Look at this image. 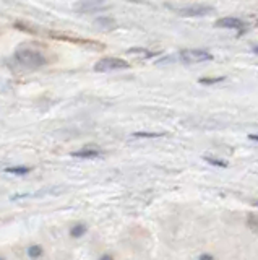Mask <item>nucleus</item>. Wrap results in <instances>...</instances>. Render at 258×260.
I'll list each match as a JSON object with an SVG mask.
<instances>
[{"label":"nucleus","instance_id":"f257e3e1","mask_svg":"<svg viewBox=\"0 0 258 260\" xmlns=\"http://www.w3.org/2000/svg\"><path fill=\"white\" fill-rule=\"evenodd\" d=\"M15 60L25 69H39L47 63L44 54L31 46H20L15 51Z\"/></svg>","mask_w":258,"mask_h":260},{"label":"nucleus","instance_id":"f03ea898","mask_svg":"<svg viewBox=\"0 0 258 260\" xmlns=\"http://www.w3.org/2000/svg\"><path fill=\"white\" fill-rule=\"evenodd\" d=\"M130 67V63L119 57H104L94 63V72H116V70H125Z\"/></svg>","mask_w":258,"mask_h":260},{"label":"nucleus","instance_id":"7ed1b4c3","mask_svg":"<svg viewBox=\"0 0 258 260\" xmlns=\"http://www.w3.org/2000/svg\"><path fill=\"white\" fill-rule=\"evenodd\" d=\"M179 60L182 63H200L213 60V55L208 51H201V49H183L179 52Z\"/></svg>","mask_w":258,"mask_h":260},{"label":"nucleus","instance_id":"20e7f679","mask_svg":"<svg viewBox=\"0 0 258 260\" xmlns=\"http://www.w3.org/2000/svg\"><path fill=\"white\" fill-rule=\"evenodd\" d=\"M177 15L185 16V18H200V16H206L209 13L214 12V7L211 5H203V4H197V5H189V7H182V8H175Z\"/></svg>","mask_w":258,"mask_h":260},{"label":"nucleus","instance_id":"39448f33","mask_svg":"<svg viewBox=\"0 0 258 260\" xmlns=\"http://www.w3.org/2000/svg\"><path fill=\"white\" fill-rule=\"evenodd\" d=\"M214 26L216 28H221V29H237L239 35H240V32L244 31V28L247 26V24H245L244 20L236 18V16H224V18L217 20L214 23Z\"/></svg>","mask_w":258,"mask_h":260},{"label":"nucleus","instance_id":"423d86ee","mask_svg":"<svg viewBox=\"0 0 258 260\" xmlns=\"http://www.w3.org/2000/svg\"><path fill=\"white\" fill-rule=\"evenodd\" d=\"M99 154H101L99 150L83 148V150H80V151H73V153H71V156H75V158H96V156H99Z\"/></svg>","mask_w":258,"mask_h":260},{"label":"nucleus","instance_id":"0eeeda50","mask_svg":"<svg viewBox=\"0 0 258 260\" xmlns=\"http://www.w3.org/2000/svg\"><path fill=\"white\" fill-rule=\"evenodd\" d=\"M224 80H226V77H201V78L198 80V83H200V85H206V86H209V85L221 83V81H224Z\"/></svg>","mask_w":258,"mask_h":260},{"label":"nucleus","instance_id":"6e6552de","mask_svg":"<svg viewBox=\"0 0 258 260\" xmlns=\"http://www.w3.org/2000/svg\"><path fill=\"white\" fill-rule=\"evenodd\" d=\"M5 171H7V173H10V174L25 176V174L29 173V168H26V166H13V168H7Z\"/></svg>","mask_w":258,"mask_h":260},{"label":"nucleus","instance_id":"1a4fd4ad","mask_svg":"<svg viewBox=\"0 0 258 260\" xmlns=\"http://www.w3.org/2000/svg\"><path fill=\"white\" fill-rule=\"evenodd\" d=\"M85 233H86V226L82 224V223L75 224L73 228H71V231H70V234L73 236V238H82Z\"/></svg>","mask_w":258,"mask_h":260},{"label":"nucleus","instance_id":"9d476101","mask_svg":"<svg viewBox=\"0 0 258 260\" xmlns=\"http://www.w3.org/2000/svg\"><path fill=\"white\" fill-rule=\"evenodd\" d=\"M247 223H248V228L252 231H255L258 234V215L255 213H250L248 218H247Z\"/></svg>","mask_w":258,"mask_h":260},{"label":"nucleus","instance_id":"9b49d317","mask_svg":"<svg viewBox=\"0 0 258 260\" xmlns=\"http://www.w3.org/2000/svg\"><path fill=\"white\" fill-rule=\"evenodd\" d=\"M205 161L209 162L211 166H216V168H228V162L217 159V158H213V156H205Z\"/></svg>","mask_w":258,"mask_h":260},{"label":"nucleus","instance_id":"f8f14e48","mask_svg":"<svg viewBox=\"0 0 258 260\" xmlns=\"http://www.w3.org/2000/svg\"><path fill=\"white\" fill-rule=\"evenodd\" d=\"M135 138H159L164 137V134H158V132H136L133 134Z\"/></svg>","mask_w":258,"mask_h":260},{"label":"nucleus","instance_id":"ddd939ff","mask_svg":"<svg viewBox=\"0 0 258 260\" xmlns=\"http://www.w3.org/2000/svg\"><path fill=\"white\" fill-rule=\"evenodd\" d=\"M28 255L31 258H38V257H41L43 255V247L41 246H31L28 249Z\"/></svg>","mask_w":258,"mask_h":260},{"label":"nucleus","instance_id":"4468645a","mask_svg":"<svg viewBox=\"0 0 258 260\" xmlns=\"http://www.w3.org/2000/svg\"><path fill=\"white\" fill-rule=\"evenodd\" d=\"M201 260H213V255H208V254H201L200 255Z\"/></svg>","mask_w":258,"mask_h":260},{"label":"nucleus","instance_id":"2eb2a0df","mask_svg":"<svg viewBox=\"0 0 258 260\" xmlns=\"http://www.w3.org/2000/svg\"><path fill=\"white\" fill-rule=\"evenodd\" d=\"M252 52L258 55V44H255V46H252Z\"/></svg>","mask_w":258,"mask_h":260},{"label":"nucleus","instance_id":"dca6fc26","mask_svg":"<svg viewBox=\"0 0 258 260\" xmlns=\"http://www.w3.org/2000/svg\"><path fill=\"white\" fill-rule=\"evenodd\" d=\"M248 138H250V140H255V142H258V135H248Z\"/></svg>","mask_w":258,"mask_h":260},{"label":"nucleus","instance_id":"f3484780","mask_svg":"<svg viewBox=\"0 0 258 260\" xmlns=\"http://www.w3.org/2000/svg\"><path fill=\"white\" fill-rule=\"evenodd\" d=\"M252 203H253V205H255V207H258V200H253Z\"/></svg>","mask_w":258,"mask_h":260}]
</instances>
